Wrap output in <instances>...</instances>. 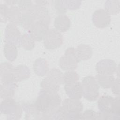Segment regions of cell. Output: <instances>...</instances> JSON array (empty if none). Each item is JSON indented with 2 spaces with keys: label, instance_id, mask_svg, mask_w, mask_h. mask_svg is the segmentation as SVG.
I'll use <instances>...</instances> for the list:
<instances>
[{
  "label": "cell",
  "instance_id": "8992f818",
  "mask_svg": "<svg viewBox=\"0 0 120 120\" xmlns=\"http://www.w3.org/2000/svg\"><path fill=\"white\" fill-rule=\"evenodd\" d=\"M48 25L44 22L36 21L29 30L31 38L35 41L38 42L43 40L49 29Z\"/></svg>",
  "mask_w": 120,
  "mask_h": 120
},
{
  "label": "cell",
  "instance_id": "603a6c76",
  "mask_svg": "<svg viewBox=\"0 0 120 120\" xmlns=\"http://www.w3.org/2000/svg\"><path fill=\"white\" fill-rule=\"evenodd\" d=\"M98 112L92 110H85L82 113V120H97Z\"/></svg>",
  "mask_w": 120,
  "mask_h": 120
},
{
  "label": "cell",
  "instance_id": "7402d4cb",
  "mask_svg": "<svg viewBox=\"0 0 120 120\" xmlns=\"http://www.w3.org/2000/svg\"><path fill=\"white\" fill-rule=\"evenodd\" d=\"M22 45L26 50H31L34 47L35 45L34 40L31 38L30 35V37L28 34H24L22 38Z\"/></svg>",
  "mask_w": 120,
  "mask_h": 120
},
{
  "label": "cell",
  "instance_id": "ac0fdd59",
  "mask_svg": "<svg viewBox=\"0 0 120 120\" xmlns=\"http://www.w3.org/2000/svg\"><path fill=\"white\" fill-rule=\"evenodd\" d=\"M41 87L42 90L50 92H57L59 90V84L48 76L42 80Z\"/></svg>",
  "mask_w": 120,
  "mask_h": 120
},
{
  "label": "cell",
  "instance_id": "3957f363",
  "mask_svg": "<svg viewBox=\"0 0 120 120\" xmlns=\"http://www.w3.org/2000/svg\"><path fill=\"white\" fill-rule=\"evenodd\" d=\"M80 61L74 48H69L65 52V55L60 59L59 63L61 68L65 70L69 71L75 69L77 63Z\"/></svg>",
  "mask_w": 120,
  "mask_h": 120
},
{
  "label": "cell",
  "instance_id": "d6986e66",
  "mask_svg": "<svg viewBox=\"0 0 120 120\" xmlns=\"http://www.w3.org/2000/svg\"><path fill=\"white\" fill-rule=\"evenodd\" d=\"M6 37L5 38L7 43H9L11 41V39H13L14 38H20V32L18 30L16 25L12 23L8 24L6 29Z\"/></svg>",
  "mask_w": 120,
  "mask_h": 120
},
{
  "label": "cell",
  "instance_id": "2e32d148",
  "mask_svg": "<svg viewBox=\"0 0 120 120\" xmlns=\"http://www.w3.org/2000/svg\"><path fill=\"white\" fill-rule=\"evenodd\" d=\"M95 78L99 85L105 89L111 88L115 79L113 75H106L99 74L96 75Z\"/></svg>",
  "mask_w": 120,
  "mask_h": 120
},
{
  "label": "cell",
  "instance_id": "52a82bcc",
  "mask_svg": "<svg viewBox=\"0 0 120 120\" xmlns=\"http://www.w3.org/2000/svg\"><path fill=\"white\" fill-rule=\"evenodd\" d=\"M62 104L61 106L67 115V119L68 116L82 112L83 110V105L79 99L68 98L63 101Z\"/></svg>",
  "mask_w": 120,
  "mask_h": 120
},
{
  "label": "cell",
  "instance_id": "4316f807",
  "mask_svg": "<svg viewBox=\"0 0 120 120\" xmlns=\"http://www.w3.org/2000/svg\"><path fill=\"white\" fill-rule=\"evenodd\" d=\"M112 92L117 96H120V80L119 78L115 79V81L111 87Z\"/></svg>",
  "mask_w": 120,
  "mask_h": 120
},
{
  "label": "cell",
  "instance_id": "7a4b0ae2",
  "mask_svg": "<svg viewBox=\"0 0 120 120\" xmlns=\"http://www.w3.org/2000/svg\"><path fill=\"white\" fill-rule=\"evenodd\" d=\"M83 87V96L88 100L94 101L99 97V85L96 78L92 76H88L83 78L82 82Z\"/></svg>",
  "mask_w": 120,
  "mask_h": 120
},
{
  "label": "cell",
  "instance_id": "9a60e30c",
  "mask_svg": "<svg viewBox=\"0 0 120 120\" xmlns=\"http://www.w3.org/2000/svg\"><path fill=\"white\" fill-rule=\"evenodd\" d=\"M22 12L18 6L13 5L8 7L7 14V20L10 23L17 25L20 24Z\"/></svg>",
  "mask_w": 120,
  "mask_h": 120
},
{
  "label": "cell",
  "instance_id": "cb8c5ba5",
  "mask_svg": "<svg viewBox=\"0 0 120 120\" xmlns=\"http://www.w3.org/2000/svg\"><path fill=\"white\" fill-rule=\"evenodd\" d=\"M18 7L22 12L31 8L33 6V4L31 1H18L17 3Z\"/></svg>",
  "mask_w": 120,
  "mask_h": 120
},
{
  "label": "cell",
  "instance_id": "9c48e42d",
  "mask_svg": "<svg viewBox=\"0 0 120 120\" xmlns=\"http://www.w3.org/2000/svg\"><path fill=\"white\" fill-rule=\"evenodd\" d=\"M117 68L116 63L111 60H103L98 62L96 67L98 74L106 75H112Z\"/></svg>",
  "mask_w": 120,
  "mask_h": 120
},
{
  "label": "cell",
  "instance_id": "e0dca14e",
  "mask_svg": "<svg viewBox=\"0 0 120 120\" xmlns=\"http://www.w3.org/2000/svg\"><path fill=\"white\" fill-rule=\"evenodd\" d=\"M76 54L81 61L89 59L92 56V50L91 48L85 45H80L75 49Z\"/></svg>",
  "mask_w": 120,
  "mask_h": 120
},
{
  "label": "cell",
  "instance_id": "5b68a950",
  "mask_svg": "<svg viewBox=\"0 0 120 120\" xmlns=\"http://www.w3.org/2000/svg\"><path fill=\"white\" fill-rule=\"evenodd\" d=\"M92 20L94 25L99 28H104L109 25L111 21V15L104 9L95 10L92 14Z\"/></svg>",
  "mask_w": 120,
  "mask_h": 120
},
{
  "label": "cell",
  "instance_id": "d4e9b609",
  "mask_svg": "<svg viewBox=\"0 0 120 120\" xmlns=\"http://www.w3.org/2000/svg\"><path fill=\"white\" fill-rule=\"evenodd\" d=\"M8 6L6 4H1L0 5V21L1 22H6L7 20V14L8 10Z\"/></svg>",
  "mask_w": 120,
  "mask_h": 120
},
{
  "label": "cell",
  "instance_id": "8fae6325",
  "mask_svg": "<svg viewBox=\"0 0 120 120\" xmlns=\"http://www.w3.org/2000/svg\"><path fill=\"white\" fill-rule=\"evenodd\" d=\"M36 22V15L33 6L31 8L22 12L20 25L24 29L29 30Z\"/></svg>",
  "mask_w": 120,
  "mask_h": 120
},
{
  "label": "cell",
  "instance_id": "7c38bea8",
  "mask_svg": "<svg viewBox=\"0 0 120 120\" xmlns=\"http://www.w3.org/2000/svg\"><path fill=\"white\" fill-rule=\"evenodd\" d=\"M33 8L36 15V21H40L50 24V17L48 8L44 5L34 4Z\"/></svg>",
  "mask_w": 120,
  "mask_h": 120
},
{
  "label": "cell",
  "instance_id": "484cf974",
  "mask_svg": "<svg viewBox=\"0 0 120 120\" xmlns=\"http://www.w3.org/2000/svg\"><path fill=\"white\" fill-rule=\"evenodd\" d=\"M120 96H117L114 98V102L113 105V112L118 116L120 115Z\"/></svg>",
  "mask_w": 120,
  "mask_h": 120
},
{
  "label": "cell",
  "instance_id": "4fadbf2b",
  "mask_svg": "<svg viewBox=\"0 0 120 120\" xmlns=\"http://www.w3.org/2000/svg\"><path fill=\"white\" fill-rule=\"evenodd\" d=\"M71 26V21L66 15L61 14L58 15L54 19V28L60 32L68 30Z\"/></svg>",
  "mask_w": 120,
  "mask_h": 120
},
{
  "label": "cell",
  "instance_id": "5bb4252c",
  "mask_svg": "<svg viewBox=\"0 0 120 120\" xmlns=\"http://www.w3.org/2000/svg\"><path fill=\"white\" fill-rule=\"evenodd\" d=\"M113 102L114 98L112 96L108 95L102 96L99 98L98 101V107L100 111L113 113Z\"/></svg>",
  "mask_w": 120,
  "mask_h": 120
},
{
  "label": "cell",
  "instance_id": "ffe728a7",
  "mask_svg": "<svg viewBox=\"0 0 120 120\" xmlns=\"http://www.w3.org/2000/svg\"><path fill=\"white\" fill-rule=\"evenodd\" d=\"M47 76L59 85L64 83L63 74L58 69H51L48 72Z\"/></svg>",
  "mask_w": 120,
  "mask_h": 120
},
{
  "label": "cell",
  "instance_id": "44dd1931",
  "mask_svg": "<svg viewBox=\"0 0 120 120\" xmlns=\"http://www.w3.org/2000/svg\"><path fill=\"white\" fill-rule=\"evenodd\" d=\"M79 76L74 71H67L63 74V81L65 84H69L78 82Z\"/></svg>",
  "mask_w": 120,
  "mask_h": 120
},
{
  "label": "cell",
  "instance_id": "30bf717a",
  "mask_svg": "<svg viewBox=\"0 0 120 120\" xmlns=\"http://www.w3.org/2000/svg\"><path fill=\"white\" fill-rule=\"evenodd\" d=\"M65 90L67 95L70 98L79 99L83 96V87L80 82H77L71 84H65Z\"/></svg>",
  "mask_w": 120,
  "mask_h": 120
},
{
  "label": "cell",
  "instance_id": "277c9868",
  "mask_svg": "<svg viewBox=\"0 0 120 120\" xmlns=\"http://www.w3.org/2000/svg\"><path fill=\"white\" fill-rule=\"evenodd\" d=\"M63 36L61 33L55 28L49 29L43 39L44 46L48 50H54L61 45Z\"/></svg>",
  "mask_w": 120,
  "mask_h": 120
},
{
  "label": "cell",
  "instance_id": "ba28073f",
  "mask_svg": "<svg viewBox=\"0 0 120 120\" xmlns=\"http://www.w3.org/2000/svg\"><path fill=\"white\" fill-rule=\"evenodd\" d=\"M14 69L10 63L4 62L0 64V78L3 84H9L15 82Z\"/></svg>",
  "mask_w": 120,
  "mask_h": 120
},
{
  "label": "cell",
  "instance_id": "6da1fadb",
  "mask_svg": "<svg viewBox=\"0 0 120 120\" xmlns=\"http://www.w3.org/2000/svg\"><path fill=\"white\" fill-rule=\"evenodd\" d=\"M61 98L57 92H50L42 90L34 105L45 119H50L55 111L60 106Z\"/></svg>",
  "mask_w": 120,
  "mask_h": 120
}]
</instances>
